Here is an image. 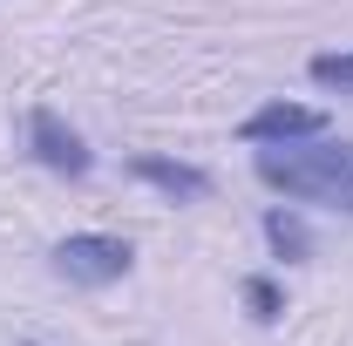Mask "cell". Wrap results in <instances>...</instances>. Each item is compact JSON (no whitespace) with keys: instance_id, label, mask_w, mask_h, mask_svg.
Returning a JSON list of instances; mask_svg holds the SVG:
<instances>
[{"instance_id":"6da1fadb","label":"cell","mask_w":353,"mask_h":346,"mask_svg":"<svg viewBox=\"0 0 353 346\" xmlns=\"http://www.w3.org/2000/svg\"><path fill=\"white\" fill-rule=\"evenodd\" d=\"M265 190L285 204H326L353 217V143L347 136H299V143H259L252 156Z\"/></svg>"},{"instance_id":"7a4b0ae2","label":"cell","mask_w":353,"mask_h":346,"mask_svg":"<svg viewBox=\"0 0 353 346\" xmlns=\"http://www.w3.org/2000/svg\"><path fill=\"white\" fill-rule=\"evenodd\" d=\"M130 265H136L130 238H109V231H68V238L54 245V278H68V285H82V292L116 285Z\"/></svg>"},{"instance_id":"3957f363","label":"cell","mask_w":353,"mask_h":346,"mask_svg":"<svg viewBox=\"0 0 353 346\" xmlns=\"http://www.w3.org/2000/svg\"><path fill=\"white\" fill-rule=\"evenodd\" d=\"M28 150H34V163H48L54 176H88V170H95L88 143L68 130L48 102H41V109H28Z\"/></svg>"},{"instance_id":"277c9868","label":"cell","mask_w":353,"mask_h":346,"mask_svg":"<svg viewBox=\"0 0 353 346\" xmlns=\"http://www.w3.org/2000/svg\"><path fill=\"white\" fill-rule=\"evenodd\" d=\"M238 136L245 143H299V136H326V109H306V102H265V109H252L245 123H238Z\"/></svg>"},{"instance_id":"5b68a950","label":"cell","mask_w":353,"mask_h":346,"mask_svg":"<svg viewBox=\"0 0 353 346\" xmlns=\"http://www.w3.org/2000/svg\"><path fill=\"white\" fill-rule=\"evenodd\" d=\"M130 170L143 183H157L163 197H204L211 190V176L197 170V163H170V156H130Z\"/></svg>"},{"instance_id":"8992f818","label":"cell","mask_w":353,"mask_h":346,"mask_svg":"<svg viewBox=\"0 0 353 346\" xmlns=\"http://www.w3.org/2000/svg\"><path fill=\"white\" fill-rule=\"evenodd\" d=\"M265 245L279 252L285 265H299V258H312V238H306V224L292 211H265Z\"/></svg>"},{"instance_id":"52a82bcc","label":"cell","mask_w":353,"mask_h":346,"mask_svg":"<svg viewBox=\"0 0 353 346\" xmlns=\"http://www.w3.org/2000/svg\"><path fill=\"white\" fill-rule=\"evenodd\" d=\"M306 75H312L319 88H340V95H353V54H312Z\"/></svg>"},{"instance_id":"ba28073f","label":"cell","mask_w":353,"mask_h":346,"mask_svg":"<svg viewBox=\"0 0 353 346\" xmlns=\"http://www.w3.org/2000/svg\"><path fill=\"white\" fill-rule=\"evenodd\" d=\"M245 305H252V319H259V326H272V319L285 312V299H279V285H272V278H245Z\"/></svg>"},{"instance_id":"9c48e42d","label":"cell","mask_w":353,"mask_h":346,"mask_svg":"<svg viewBox=\"0 0 353 346\" xmlns=\"http://www.w3.org/2000/svg\"><path fill=\"white\" fill-rule=\"evenodd\" d=\"M21 346H41V340H21Z\"/></svg>"}]
</instances>
